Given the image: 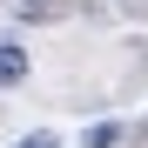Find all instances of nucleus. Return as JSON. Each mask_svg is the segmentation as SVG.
I'll return each instance as SVG.
<instances>
[{
  "label": "nucleus",
  "instance_id": "1",
  "mask_svg": "<svg viewBox=\"0 0 148 148\" xmlns=\"http://www.w3.org/2000/svg\"><path fill=\"white\" fill-rule=\"evenodd\" d=\"M20 81H27V47L0 40V88H20Z\"/></svg>",
  "mask_w": 148,
  "mask_h": 148
},
{
  "label": "nucleus",
  "instance_id": "2",
  "mask_svg": "<svg viewBox=\"0 0 148 148\" xmlns=\"http://www.w3.org/2000/svg\"><path fill=\"white\" fill-rule=\"evenodd\" d=\"M20 14L27 20H54V14H67V0H20Z\"/></svg>",
  "mask_w": 148,
  "mask_h": 148
},
{
  "label": "nucleus",
  "instance_id": "3",
  "mask_svg": "<svg viewBox=\"0 0 148 148\" xmlns=\"http://www.w3.org/2000/svg\"><path fill=\"white\" fill-rule=\"evenodd\" d=\"M121 141V128H114V121H101V128H88V148H114Z\"/></svg>",
  "mask_w": 148,
  "mask_h": 148
},
{
  "label": "nucleus",
  "instance_id": "4",
  "mask_svg": "<svg viewBox=\"0 0 148 148\" xmlns=\"http://www.w3.org/2000/svg\"><path fill=\"white\" fill-rule=\"evenodd\" d=\"M20 148H61L54 135H27V141H20Z\"/></svg>",
  "mask_w": 148,
  "mask_h": 148
}]
</instances>
